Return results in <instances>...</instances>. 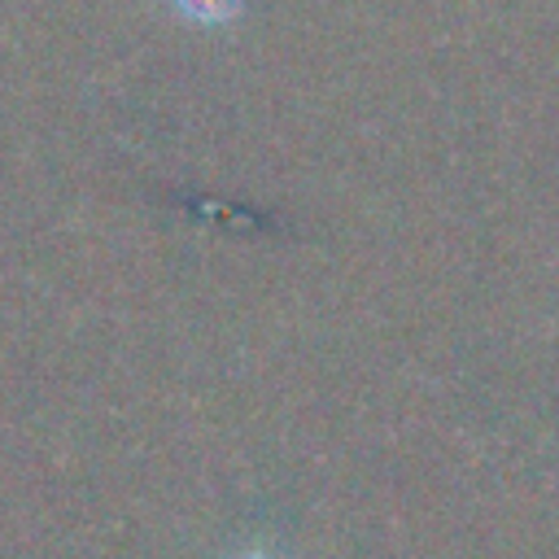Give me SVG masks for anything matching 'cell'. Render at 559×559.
Wrapping results in <instances>:
<instances>
[{"label": "cell", "mask_w": 559, "mask_h": 559, "mask_svg": "<svg viewBox=\"0 0 559 559\" xmlns=\"http://www.w3.org/2000/svg\"><path fill=\"white\" fill-rule=\"evenodd\" d=\"M175 4L197 22H223V17H231L240 9V0H175Z\"/></svg>", "instance_id": "1"}, {"label": "cell", "mask_w": 559, "mask_h": 559, "mask_svg": "<svg viewBox=\"0 0 559 559\" xmlns=\"http://www.w3.org/2000/svg\"><path fill=\"white\" fill-rule=\"evenodd\" d=\"M236 559H275V555H262V550H245V555H236Z\"/></svg>", "instance_id": "2"}]
</instances>
